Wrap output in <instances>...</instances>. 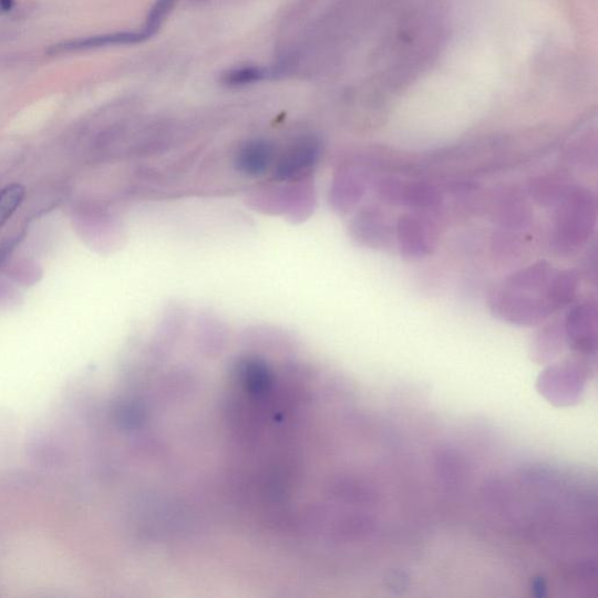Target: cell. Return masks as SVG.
I'll return each instance as SVG.
<instances>
[{
  "label": "cell",
  "instance_id": "1",
  "mask_svg": "<svg viewBox=\"0 0 598 598\" xmlns=\"http://www.w3.org/2000/svg\"><path fill=\"white\" fill-rule=\"evenodd\" d=\"M153 475L168 544L208 589L250 591L303 578L324 454L301 380L255 364L187 377Z\"/></svg>",
  "mask_w": 598,
  "mask_h": 598
},
{
  "label": "cell",
  "instance_id": "2",
  "mask_svg": "<svg viewBox=\"0 0 598 598\" xmlns=\"http://www.w3.org/2000/svg\"><path fill=\"white\" fill-rule=\"evenodd\" d=\"M558 269L540 261L507 277L489 297V308L505 322L517 326H537L554 312L553 286Z\"/></svg>",
  "mask_w": 598,
  "mask_h": 598
},
{
  "label": "cell",
  "instance_id": "3",
  "mask_svg": "<svg viewBox=\"0 0 598 598\" xmlns=\"http://www.w3.org/2000/svg\"><path fill=\"white\" fill-rule=\"evenodd\" d=\"M557 205L550 245L555 251L571 254L591 237L596 224L595 197L589 189L574 186Z\"/></svg>",
  "mask_w": 598,
  "mask_h": 598
},
{
  "label": "cell",
  "instance_id": "4",
  "mask_svg": "<svg viewBox=\"0 0 598 598\" xmlns=\"http://www.w3.org/2000/svg\"><path fill=\"white\" fill-rule=\"evenodd\" d=\"M395 240L405 259L420 260L435 249L437 229L432 218L421 210L404 213L396 221Z\"/></svg>",
  "mask_w": 598,
  "mask_h": 598
},
{
  "label": "cell",
  "instance_id": "5",
  "mask_svg": "<svg viewBox=\"0 0 598 598\" xmlns=\"http://www.w3.org/2000/svg\"><path fill=\"white\" fill-rule=\"evenodd\" d=\"M378 194L383 203L422 212L436 209L442 204L440 190L425 182L383 178L379 183Z\"/></svg>",
  "mask_w": 598,
  "mask_h": 598
},
{
  "label": "cell",
  "instance_id": "6",
  "mask_svg": "<svg viewBox=\"0 0 598 598\" xmlns=\"http://www.w3.org/2000/svg\"><path fill=\"white\" fill-rule=\"evenodd\" d=\"M564 326L565 339L569 348L579 355L596 354V302L587 299L574 306L567 313Z\"/></svg>",
  "mask_w": 598,
  "mask_h": 598
},
{
  "label": "cell",
  "instance_id": "7",
  "mask_svg": "<svg viewBox=\"0 0 598 598\" xmlns=\"http://www.w3.org/2000/svg\"><path fill=\"white\" fill-rule=\"evenodd\" d=\"M353 231L359 241L371 248H390L395 239L392 221L386 213L377 206H369L359 213Z\"/></svg>",
  "mask_w": 598,
  "mask_h": 598
},
{
  "label": "cell",
  "instance_id": "8",
  "mask_svg": "<svg viewBox=\"0 0 598 598\" xmlns=\"http://www.w3.org/2000/svg\"><path fill=\"white\" fill-rule=\"evenodd\" d=\"M146 41L141 31L137 32H118L112 34H104L97 37H91L74 41L65 42L54 47L51 53H68L82 50H92L106 47H123V45H136Z\"/></svg>",
  "mask_w": 598,
  "mask_h": 598
},
{
  "label": "cell",
  "instance_id": "9",
  "mask_svg": "<svg viewBox=\"0 0 598 598\" xmlns=\"http://www.w3.org/2000/svg\"><path fill=\"white\" fill-rule=\"evenodd\" d=\"M270 68L259 65H246L226 71L221 75V82L227 87H244V85L258 83L276 75Z\"/></svg>",
  "mask_w": 598,
  "mask_h": 598
},
{
  "label": "cell",
  "instance_id": "10",
  "mask_svg": "<svg viewBox=\"0 0 598 598\" xmlns=\"http://www.w3.org/2000/svg\"><path fill=\"white\" fill-rule=\"evenodd\" d=\"M569 186L557 177H545L534 181L530 192L538 203L544 206L557 205L566 195Z\"/></svg>",
  "mask_w": 598,
  "mask_h": 598
},
{
  "label": "cell",
  "instance_id": "11",
  "mask_svg": "<svg viewBox=\"0 0 598 598\" xmlns=\"http://www.w3.org/2000/svg\"><path fill=\"white\" fill-rule=\"evenodd\" d=\"M270 158V146L264 142H255L244 148L239 157V164L246 173L256 175L262 173Z\"/></svg>",
  "mask_w": 598,
  "mask_h": 598
},
{
  "label": "cell",
  "instance_id": "12",
  "mask_svg": "<svg viewBox=\"0 0 598 598\" xmlns=\"http://www.w3.org/2000/svg\"><path fill=\"white\" fill-rule=\"evenodd\" d=\"M346 176L340 179L339 200L344 207H352L359 203L367 190V179L354 169H349L344 173Z\"/></svg>",
  "mask_w": 598,
  "mask_h": 598
},
{
  "label": "cell",
  "instance_id": "13",
  "mask_svg": "<svg viewBox=\"0 0 598 598\" xmlns=\"http://www.w3.org/2000/svg\"><path fill=\"white\" fill-rule=\"evenodd\" d=\"M565 340L564 326L553 322L546 326L537 340L538 351L543 359L551 358L563 350Z\"/></svg>",
  "mask_w": 598,
  "mask_h": 598
},
{
  "label": "cell",
  "instance_id": "14",
  "mask_svg": "<svg viewBox=\"0 0 598 598\" xmlns=\"http://www.w3.org/2000/svg\"><path fill=\"white\" fill-rule=\"evenodd\" d=\"M179 2L181 0H156L153 8L150 9L145 24L141 29L146 40L158 33L167 16Z\"/></svg>",
  "mask_w": 598,
  "mask_h": 598
},
{
  "label": "cell",
  "instance_id": "15",
  "mask_svg": "<svg viewBox=\"0 0 598 598\" xmlns=\"http://www.w3.org/2000/svg\"><path fill=\"white\" fill-rule=\"evenodd\" d=\"M27 196L24 186L12 184L0 189V228H2L23 204Z\"/></svg>",
  "mask_w": 598,
  "mask_h": 598
},
{
  "label": "cell",
  "instance_id": "16",
  "mask_svg": "<svg viewBox=\"0 0 598 598\" xmlns=\"http://www.w3.org/2000/svg\"><path fill=\"white\" fill-rule=\"evenodd\" d=\"M501 220L511 227H522L529 221V208L518 196H507L501 208Z\"/></svg>",
  "mask_w": 598,
  "mask_h": 598
},
{
  "label": "cell",
  "instance_id": "17",
  "mask_svg": "<svg viewBox=\"0 0 598 598\" xmlns=\"http://www.w3.org/2000/svg\"><path fill=\"white\" fill-rule=\"evenodd\" d=\"M13 0H0V9L8 11L12 8Z\"/></svg>",
  "mask_w": 598,
  "mask_h": 598
},
{
  "label": "cell",
  "instance_id": "18",
  "mask_svg": "<svg viewBox=\"0 0 598 598\" xmlns=\"http://www.w3.org/2000/svg\"><path fill=\"white\" fill-rule=\"evenodd\" d=\"M364 496H365V491H364V488H362V493H361V504H362V502H364ZM361 504H360V505H361ZM359 526H360V517H359ZM358 533H359V527H358ZM358 533H357V536H355L353 543L355 542V539H357V537H358ZM353 543H352V544H353Z\"/></svg>",
  "mask_w": 598,
  "mask_h": 598
}]
</instances>
